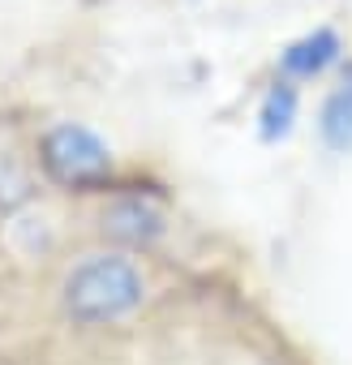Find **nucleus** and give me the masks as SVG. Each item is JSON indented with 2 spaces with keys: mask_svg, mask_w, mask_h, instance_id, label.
<instances>
[{
  "mask_svg": "<svg viewBox=\"0 0 352 365\" xmlns=\"http://www.w3.org/2000/svg\"><path fill=\"white\" fill-rule=\"evenodd\" d=\"M150 297L146 271L138 267V258L129 250H86L78 254L56 284V301L69 327L78 331H108V327H125L129 318L142 314Z\"/></svg>",
  "mask_w": 352,
  "mask_h": 365,
  "instance_id": "1",
  "label": "nucleus"
},
{
  "mask_svg": "<svg viewBox=\"0 0 352 365\" xmlns=\"http://www.w3.org/2000/svg\"><path fill=\"white\" fill-rule=\"evenodd\" d=\"M39 163L48 172V180L65 190H78V194H90V190H103L112 180V150L108 142L78 125V120H61V125H48L43 138H39Z\"/></svg>",
  "mask_w": 352,
  "mask_h": 365,
  "instance_id": "2",
  "label": "nucleus"
},
{
  "mask_svg": "<svg viewBox=\"0 0 352 365\" xmlns=\"http://www.w3.org/2000/svg\"><path fill=\"white\" fill-rule=\"evenodd\" d=\"M99 232L103 241H112V250H150L163 241L167 232V220L163 211L142 198V194H116L103 211H99Z\"/></svg>",
  "mask_w": 352,
  "mask_h": 365,
  "instance_id": "3",
  "label": "nucleus"
},
{
  "mask_svg": "<svg viewBox=\"0 0 352 365\" xmlns=\"http://www.w3.org/2000/svg\"><path fill=\"white\" fill-rule=\"evenodd\" d=\"M339 56H343L339 31L335 26H318L314 35H305V39L284 48L279 69H284V82H309V78H322Z\"/></svg>",
  "mask_w": 352,
  "mask_h": 365,
  "instance_id": "4",
  "label": "nucleus"
},
{
  "mask_svg": "<svg viewBox=\"0 0 352 365\" xmlns=\"http://www.w3.org/2000/svg\"><path fill=\"white\" fill-rule=\"evenodd\" d=\"M318 133L335 155H352V69L343 73V82L322 99L318 112Z\"/></svg>",
  "mask_w": 352,
  "mask_h": 365,
  "instance_id": "5",
  "label": "nucleus"
},
{
  "mask_svg": "<svg viewBox=\"0 0 352 365\" xmlns=\"http://www.w3.org/2000/svg\"><path fill=\"white\" fill-rule=\"evenodd\" d=\"M296 103H301L296 82H284V78H279V82L266 91V99H262V108H258V129H262L266 142H279V138L292 133V125H296Z\"/></svg>",
  "mask_w": 352,
  "mask_h": 365,
  "instance_id": "6",
  "label": "nucleus"
}]
</instances>
